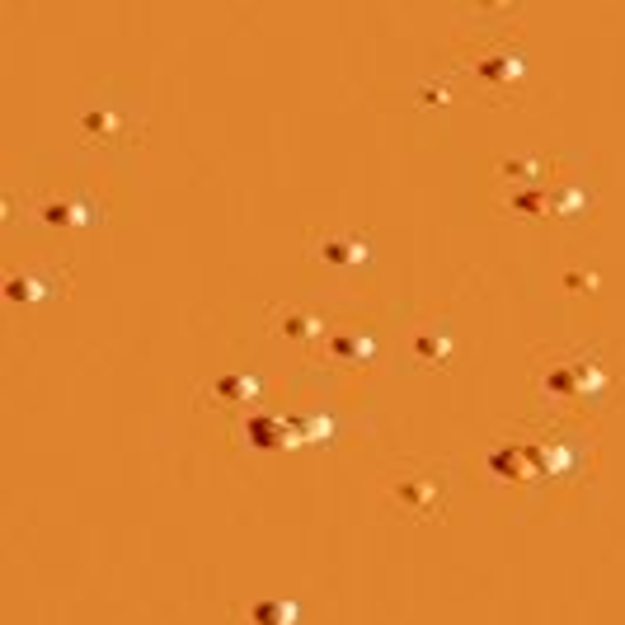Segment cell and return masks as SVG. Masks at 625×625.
Here are the masks:
<instances>
[{"label":"cell","instance_id":"obj_1","mask_svg":"<svg viewBox=\"0 0 625 625\" xmlns=\"http://www.w3.org/2000/svg\"><path fill=\"white\" fill-rule=\"evenodd\" d=\"M315 254L324 263H362V259H367V245H362L357 236H329V240H320Z\"/></svg>","mask_w":625,"mask_h":625},{"label":"cell","instance_id":"obj_2","mask_svg":"<svg viewBox=\"0 0 625 625\" xmlns=\"http://www.w3.org/2000/svg\"><path fill=\"white\" fill-rule=\"evenodd\" d=\"M43 221H52V226H85V221H94V207H85V203H48Z\"/></svg>","mask_w":625,"mask_h":625},{"label":"cell","instance_id":"obj_3","mask_svg":"<svg viewBox=\"0 0 625 625\" xmlns=\"http://www.w3.org/2000/svg\"><path fill=\"white\" fill-rule=\"evenodd\" d=\"M249 616H254L259 625H291V620H296V607H291V602H259Z\"/></svg>","mask_w":625,"mask_h":625},{"label":"cell","instance_id":"obj_4","mask_svg":"<svg viewBox=\"0 0 625 625\" xmlns=\"http://www.w3.org/2000/svg\"><path fill=\"white\" fill-rule=\"evenodd\" d=\"M282 329H287L291 339H315V334H320V320H315V315H287Z\"/></svg>","mask_w":625,"mask_h":625}]
</instances>
